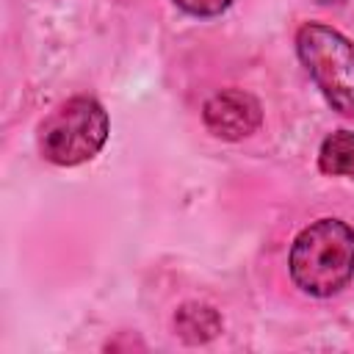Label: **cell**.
<instances>
[{
    "instance_id": "obj_8",
    "label": "cell",
    "mask_w": 354,
    "mask_h": 354,
    "mask_svg": "<svg viewBox=\"0 0 354 354\" xmlns=\"http://www.w3.org/2000/svg\"><path fill=\"white\" fill-rule=\"evenodd\" d=\"M318 3H343V0H318Z\"/></svg>"
},
{
    "instance_id": "obj_4",
    "label": "cell",
    "mask_w": 354,
    "mask_h": 354,
    "mask_svg": "<svg viewBox=\"0 0 354 354\" xmlns=\"http://www.w3.org/2000/svg\"><path fill=\"white\" fill-rule=\"evenodd\" d=\"M205 127L221 141H241L263 122V108L254 94L243 88H221L202 105Z\"/></svg>"
},
{
    "instance_id": "obj_3",
    "label": "cell",
    "mask_w": 354,
    "mask_h": 354,
    "mask_svg": "<svg viewBox=\"0 0 354 354\" xmlns=\"http://www.w3.org/2000/svg\"><path fill=\"white\" fill-rule=\"evenodd\" d=\"M296 53L332 111L354 119V41L324 22H304L296 33Z\"/></svg>"
},
{
    "instance_id": "obj_2",
    "label": "cell",
    "mask_w": 354,
    "mask_h": 354,
    "mask_svg": "<svg viewBox=\"0 0 354 354\" xmlns=\"http://www.w3.org/2000/svg\"><path fill=\"white\" fill-rule=\"evenodd\" d=\"M108 113L86 94L69 97L39 124V152L55 166H77L91 160L108 141Z\"/></svg>"
},
{
    "instance_id": "obj_5",
    "label": "cell",
    "mask_w": 354,
    "mask_h": 354,
    "mask_svg": "<svg viewBox=\"0 0 354 354\" xmlns=\"http://www.w3.org/2000/svg\"><path fill=\"white\" fill-rule=\"evenodd\" d=\"M174 329L177 335L196 346V343H207L221 332V315L216 307L202 304V301H185L177 313H174Z\"/></svg>"
},
{
    "instance_id": "obj_7",
    "label": "cell",
    "mask_w": 354,
    "mask_h": 354,
    "mask_svg": "<svg viewBox=\"0 0 354 354\" xmlns=\"http://www.w3.org/2000/svg\"><path fill=\"white\" fill-rule=\"evenodd\" d=\"M171 3L191 17H218L232 6V0H171Z\"/></svg>"
},
{
    "instance_id": "obj_1",
    "label": "cell",
    "mask_w": 354,
    "mask_h": 354,
    "mask_svg": "<svg viewBox=\"0 0 354 354\" xmlns=\"http://www.w3.org/2000/svg\"><path fill=\"white\" fill-rule=\"evenodd\" d=\"M288 271L299 290L326 299L354 279V230L340 218L307 224L290 243Z\"/></svg>"
},
{
    "instance_id": "obj_6",
    "label": "cell",
    "mask_w": 354,
    "mask_h": 354,
    "mask_svg": "<svg viewBox=\"0 0 354 354\" xmlns=\"http://www.w3.org/2000/svg\"><path fill=\"white\" fill-rule=\"evenodd\" d=\"M318 169L329 177L354 180V130H335L321 141Z\"/></svg>"
}]
</instances>
